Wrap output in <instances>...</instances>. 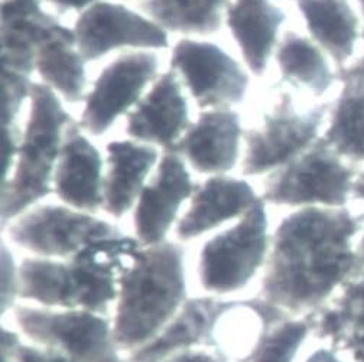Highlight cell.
Here are the masks:
<instances>
[{
  "label": "cell",
  "instance_id": "obj_1",
  "mask_svg": "<svg viewBox=\"0 0 364 362\" xmlns=\"http://www.w3.org/2000/svg\"><path fill=\"white\" fill-rule=\"evenodd\" d=\"M363 219L333 207H304L285 216L270 237L260 299L288 314L323 307L358 267L351 241Z\"/></svg>",
  "mask_w": 364,
  "mask_h": 362
},
{
  "label": "cell",
  "instance_id": "obj_2",
  "mask_svg": "<svg viewBox=\"0 0 364 362\" xmlns=\"http://www.w3.org/2000/svg\"><path fill=\"white\" fill-rule=\"evenodd\" d=\"M142 244L124 234L88 244L68 260L29 257L18 264L19 299L63 310L107 314L119 279Z\"/></svg>",
  "mask_w": 364,
  "mask_h": 362
},
{
  "label": "cell",
  "instance_id": "obj_3",
  "mask_svg": "<svg viewBox=\"0 0 364 362\" xmlns=\"http://www.w3.org/2000/svg\"><path fill=\"white\" fill-rule=\"evenodd\" d=\"M187 302L184 250L164 241L142 246L119 279L113 334L127 353L151 344Z\"/></svg>",
  "mask_w": 364,
  "mask_h": 362
},
{
  "label": "cell",
  "instance_id": "obj_4",
  "mask_svg": "<svg viewBox=\"0 0 364 362\" xmlns=\"http://www.w3.org/2000/svg\"><path fill=\"white\" fill-rule=\"evenodd\" d=\"M29 99V119L19 139L16 162L12 173L4 179L2 229L54 191V170L64 134L74 123L50 85L32 82Z\"/></svg>",
  "mask_w": 364,
  "mask_h": 362
},
{
  "label": "cell",
  "instance_id": "obj_5",
  "mask_svg": "<svg viewBox=\"0 0 364 362\" xmlns=\"http://www.w3.org/2000/svg\"><path fill=\"white\" fill-rule=\"evenodd\" d=\"M12 312L19 332L28 341L53 349L71 362H126L107 314L21 305Z\"/></svg>",
  "mask_w": 364,
  "mask_h": 362
},
{
  "label": "cell",
  "instance_id": "obj_6",
  "mask_svg": "<svg viewBox=\"0 0 364 362\" xmlns=\"http://www.w3.org/2000/svg\"><path fill=\"white\" fill-rule=\"evenodd\" d=\"M264 202L252 207L235 225L214 236L201 248L198 279L210 295H230L245 289L264 267L270 237Z\"/></svg>",
  "mask_w": 364,
  "mask_h": 362
},
{
  "label": "cell",
  "instance_id": "obj_7",
  "mask_svg": "<svg viewBox=\"0 0 364 362\" xmlns=\"http://www.w3.org/2000/svg\"><path fill=\"white\" fill-rule=\"evenodd\" d=\"M355 170L323 139L272 172L262 201L289 207H343L354 190Z\"/></svg>",
  "mask_w": 364,
  "mask_h": 362
},
{
  "label": "cell",
  "instance_id": "obj_8",
  "mask_svg": "<svg viewBox=\"0 0 364 362\" xmlns=\"http://www.w3.org/2000/svg\"><path fill=\"white\" fill-rule=\"evenodd\" d=\"M9 241L35 257L68 260L88 244L123 236L113 224L63 205L32 207L4 227Z\"/></svg>",
  "mask_w": 364,
  "mask_h": 362
},
{
  "label": "cell",
  "instance_id": "obj_9",
  "mask_svg": "<svg viewBox=\"0 0 364 362\" xmlns=\"http://www.w3.org/2000/svg\"><path fill=\"white\" fill-rule=\"evenodd\" d=\"M327 106L298 111L291 96L282 94L279 103L266 114L259 128L246 131L242 173L259 176L275 172L302 153L318 138Z\"/></svg>",
  "mask_w": 364,
  "mask_h": 362
},
{
  "label": "cell",
  "instance_id": "obj_10",
  "mask_svg": "<svg viewBox=\"0 0 364 362\" xmlns=\"http://www.w3.org/2000/svg\"><path fill=\"white\" fill-rule=\"evenodd\" d=\"M171 67L184 79L200 109H227L246 97L247 72L213 42L179 40L172 50Z\"/></svg>",
  "mask_w": 364,
  "mask_h": 362
},
{
  "label": "cell",
  "instance_id": "obj_11",
  "mask_svg": "<svg viewBox=\"0 0 364 362\" xmlns=\"http://www.w3.org/2000/svg\"><path fill=\"white\" fill-rule=\"evenodd\" d=\"M159 58L151 51L119 55L103 68L85 97L80 127L93 136L105 134L142 99L146 85L158 78Z\"/></svg>",
  "mask_w": 364,
  "mask_h": 362
},
{
  "label": "cell",
  "instance_id": "obj_12",
  "mask_svg": "<svg viewBox=\"0 0 364 362\" xmlns=\"http://www.w3.org/2000/svg\"><path fill=\"white\" fill-rule=\"evenodd\" d=\"M75 45L85 62L97 61L114 50H165L166 31L151 18L124 5L97 2L81 12L74 25Z\"/></svg>",
  "mask_w": 364,
  "mask_h": 362
},
{
  "label": "cell",
  "instance_id": "obj_13",
  "mask_svg": "<svg viewBox=\"0 0 364 362\" xmlns=\"http://www.w3.org/2000/svg\"><path fill=\"white\" fill-rule=\"evenodd\" d=\"M196 191L184 159L165 150L156 173L146 184L134 205L133 224L138 241L148 247L166 241V236L186 199Z\"/></svg>",
  "mask_w": 364,
  "mask_h": 362
},
{
  "label": "cell",
  "instance_id": "obj_14",
  "mask_svg": "<svg viewBox=\"0 0 364 362\" xmlns=\"http://www.w3.org/2000/svg\"><path fill=\"white\" fill-rule=\"evenodd\" d=\"M190 126L187 99L173 70L161 74L126 116V133L132 139L165 150H172Z\"/></svg>",
  "mask_w": 364,
  "mask_h": 362
},
{
  "label": "cell",
  "instance_id": "obj_15",
  "mask_svg": "<svg viewBox=\"0 0 364 362\" xmlns=\"http://www.w3.org/2000/svg\"><path fill=\"white\" fill-rule=\"evenodd\" d=\"M103 158L99 149L71 123L64 134L54 170L53 190L68 207L84 212L103 208Z\"/></svg>",
  "mask_w": 364,
  "mask_h": 362
},
{
  "label": "cell",
  "instance_id": "obj_16",
  "mask_svg": "<svg viewBox=\"0 0 364 362\" xmlns=\"http://www.w3.org/2000/svg\"><path fill=\"white\" fill-rule=\"evenodd\" d=\"M240 116L230 109L203 111L172 152L179 153L200 173L224 175L240 156Z\"/></svg>",
  "mask_w": 364,
  "mask_h": 362
},
{
  "label": "cell",
  "instance_id": "obj_17",
  "mask_svg": "<svg viewBox=\"0 0 364 362\" xmlns=\"http://www.w3.org/2000/svg\"><path fill=\"white\" fill-rule=\"evenodd\" d=\"M260 201L246 180L214 175L196 187L188 209L176 224L175 234L184 241L201 237L224 222L240 219Z\"/></svg>",
  "mask_w": 364,
  "mask_h": 362
},
{
  "label": "cell",
  "instance_id": "obj_18",
  "mask_svg": "<svg viewBox=\"0 0 364 362\" xmlns=\"http://www.w3.org/2000/svg\"><path fill=\"white\" fill-rule=\"evenodd\" d=\"M41 0H4L2 2V65L31 77L35 53L61 23L41 8Z\"/></svg>",
  "mask_w": 364,
  "mask_h": 362
},
{
  "label": "cell",
  "instance_id": "obj_19",
  "mask_svg": "<svg viewBox=\"0 0 364 362\" xmlns=\"http://www.w3.org/2000/svg\"><path fill=\"white\" fill-rule=\"evenodd\" d=\"M106 150L107 172L102 209L112 216L122 218L138 202L159 153L152 145L138 141H114L107 145Z\"/></svg>",
  "mask_w": 364,
  "mask_h": 362
},
{
  "label": "cell",
  "instance_id": "obj_20",
  "mask_svg": "<svg viewBox=\"0 0 364 362\" xmlns=\"http://www.w3.org/2000/svg\"><path fill=\"white\" fill-rule=\"evenodd\" d=\"M225 23L249 70L260 77L275 50L285 12L270 0H233L225 6Z\"/></svg>",
  "mask_w": 364,
  "mask_h": 362
},
{
  "label": "cell",
  "instance_id": "obj_21",
  "mask_svg": "<svg viewBox=\"0 0 364 362\" xmlns=\"http://www.w3.org/2000/svg\"><path fill=\"white\" fill-rule=\"evenodd\" d=\"M312 38L346 70L358 38V18L347 0H296Z\"/></svg>",
  "mask_w": 364,
  "mask_h": 362
},
{
  "label": "cell",
  "instance_id": "obj_22",
  "mask_svg": "<svg viewBox=\"0 0 364 362\" xmlns=\"http://www.w3.org/2000/svg\"><path fill=\"white\" fill-rule=\"evenodd\" d=\"M85 61L80 55L74 29L60 26L35 53V71L68 103H78L87 82Z\"/></svg>",
  "mask_w": 364,
  "mask_h": 362
},
{
  "label": "cell",
  "instance_id": "obj_23",
  "mask_svg": "<svg viewBox=\"0 0 364 362\" xmlns=\"http://www.w3.org/2000/svg\"><path fill=\"white\" fill-rule=\"evenodd\" d=\"M227 0H142L141 9L165 31L207 36L218 32Z\"/></svg>",
  "mask_w": 364,
  "mask_h": 362
},
{
  "label": "cell",
  "instance_id": "obj_24",
  "mask_svg": "<svg viewBox=\"0 0 364 362\" xmlns=\"http://www.w3.org/2000/svg\"><path fill=\"white\" fill-rule=\"evenodd\" d=\"M277 62L282 78L301 85L320 97L334 82V74L316 45L295 33L287 32L277 48Z\"/></svg>",
  "mask_w": 364,
  "mask_h": 362
},
{
  "label": "cell",
  "instance_id": "obj_25",
  "mask_svg": "<svg viewBox=\"0 0 364 362\" xmlns=\"http://www.w3.org/2000/svg\"><path fill=\"white\" fill-rule=\"evenodd\" d=\"M341 81L344 88L321 139L341 158L364 160V79Z\"/></svg>",
  "mask_w": 364,
  "mask_h": 362
},
{
  "label": "cell",
  "instance_id": "obj_26",
  "mask_svg": "<svg viewBox=\"0 0 364 362\" xmlns=\"http://www.w3.org/2000/svg\"><path fill=\"white\" fill-rule=\"evenodd\" d=\"M348 283L333 305L315 310L308 319L318 338L330 339L334 346L343 348L364 335V276Z\"/></svg>",
  "mask_w": 364,
  "mask_h": 362
},
{
  "label": "cell",
  "instance_id": "obj_27",
  "mask_svg": "<svg viewBox=\"0 0 364 362\" xmlns=\"http://www.w3.org/2000/svg\"><path fill=\"white\" fill-rule=\"evenodd\" d=\"M309 332L308 319L287 318L264 332L247 362H294Z\"/></svg>",
  "mask_w": 364,
  "mask_h": 362
},
{
  "label": "cell",
  "instance_id": "obj_28",
  "mask_svg": "<svg viewBox=\"0 0 364 362\" xmlns=\"http://www.w3.org/2000/svg\"><path fill=\"white\" fill-rule=\"evenodd\" d=\"M4 82V127H15L18 114L26 97L31 96L32 82L28 75L5 70L2 72Z\"/></svg>",
  "mask_w": 364,
  "mask_h": 362
},
{
  "label": "cell",
  "instance_id": "obj_29",
  "mask_svg": "<svg viewBox=\"0 0 364 362\" xmlns=\"http://www.w3.org/2000/svg\"><path fill=\"white\" fill-rule=\"evenodd\" d=\"M19 299V275L18 264L6 243H2V314L14 310Z\"/></svg>",
  "mask_w": 364,
  "mask_h": 362
},
{
  "label": "cell",
  "instance_id": "obj_30",
  "mask_svg": "<svg viewBox=\"0 0 364 362\" xmlns=\"http://www.w3.org/2000/svg\"><path fill=\"white\" fill-rule=\"evenodd\" d=\"M15 362H71L64 355L35 344L22 342L15 351Z\"/></svg>",
  "mask_w": 364,
  "mask_h": 362
},
{
  "label": "cell",
  "instance_id": "obj_31",
  "mask_svg": "<svg viewBox=\"0 0 364 362\" xmlns=\"http://www.w3.org/2000/svg\"><path fill=\"white\" fill-rule=\"evenodd\" d=\"M159 362H232L224 353L210 348H193L164 358Z\"/></svg>",
  "mask_w": 364,
  "mask_h": 362
},
{
  "label": "cell",
  "instance_id": "obj_32",
  "mask_svg": "<svg viewBox=\"0 0 364 362\" xmlns=\"http://www.w3.org/2000/svg\"><path fill=\"white\" fill-rule=\"evenodd\" d=\"M48 5L54 6L58 12H70V11H85L91 5H95L102 0H43Z\"/></svg>",
  "mask_w": 364,
  "mask_h": 362
},
{
  "label": "cell",
  "instance_id": "obj_33",
  "mask_svg": "<svg viewBox=\"0 0 364 362\" xmlns=\"http://www.w3.org/2000/svg\"><path fill=\"white\" fill-rule=\"evenodd\" d=\"M361 5V12L364 16V0H360ZM363 38H364V31H363ZM340 78H358V79H364V57H361L358 61H355L351 67L340 71Z\"/></svg>",
  "mask_w": 364,
  "mask_h": 362
},
{
  "label": "cell",
  "instance_id": "obj_34",
  "mask_svg": "<svg viewBox=\"0 0 364 362\" xmlns=\"http://www.w3.org/2000/svg\"><path fill=\"white\" fill-rule=\"evenodd\" d=\"M305 362H341L340 358L330 349H316L314 351Z\"/></svg>",
  "mask_w": 364,
  "mask_h": 362
},
{
  "label": "cell",
  "instance_id": "obj_35",
  "mask_svg": "<svg viewBox=\"0 0 364 362\" xmlns=\"http://www.w3.org/2000/svg\"><path fill=\"white\" fill-rule=\"evenodd\" d=\"M353 192H354L355 198H360L364 201V172L360 173V176L355 179Z\"/></svg>",
  "mask_w": 364,
  "mask_h": 362
},
{
  "label": "cell",
  "instance_id": "obj_36",
  "mask_svg": "<svg viewBox=\"0 0 364 362\" xmlns=\"http://www.w3.org/2000/svg\"><path fill=\"white\" fill-rule=\"evenodd\" d=\"M358 254H360V258L364 261V236H363V238L360 241V251H358Z\"/></svg>",
  "mask_w": 364,
  "mask_h": 362
},
{
  "label": "cell",
  "instance_id": "obj_37",
  "mask_svg": "<svg viewBox=\"0 0 364 362\" xmlns=\"http://www.w3.org/2000/svg\"><path fill=\"white\" fill-rule=\"evenodd\" d=\"M141 2H142V0H141Z\"/></svg>",
  "mask_w": 364,
  "mask_h": 362
}]
</instances>
